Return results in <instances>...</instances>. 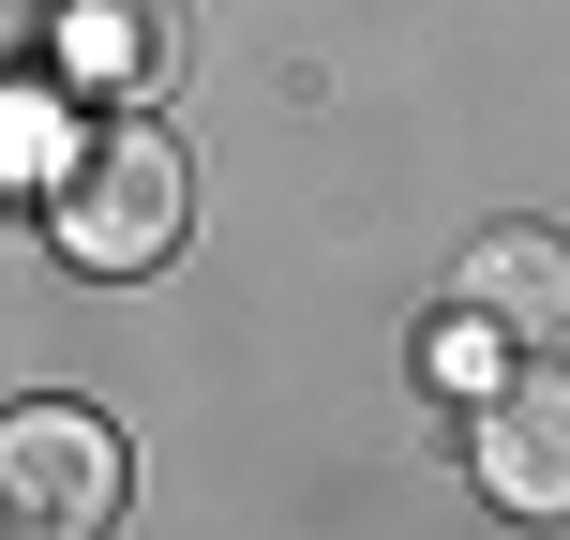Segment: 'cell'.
I'll return each instance as SVG.
<instances>
[{"label":"cell","mask_w":570,"mask_h":540,"mask_svg":"<svg viewBox=\"0 0 570 540\" xmlns=\"http://www.w3.org/2000/svg\"><path fill=\"white\" fill-rule=\"evenodd\" d=\"M465 465H481V495L511 526H570V375L556 361H511L481 391V421H465Z\"/></svg>","instance_id":"obj_3"},{"label":"cell","mask_w":570,"mask_h":540,"mask_svg":"<svg viewBox=\"0 0 570 540\" xmlns=\"http://www.w3.org/2000/svg\"><path fill=\"white\" fill-rule=\"evenodd\" d=\"M120 481H136V451L90 405H16L0 421V540H106Z\"/></svg>","instance_id":"obj_2"},{"label":"cell","mask_w":570,"mask_h":540,"mask_svg":"<svg viewBox=\"0 0 570 540\" xmlns=\"http://www.w3.org/2000/svg\"><path fill=\"white\" fill-rule=\"evenodd\" d=\"M180 226H196V166H180V136L166 120H106V136L60 166V256L76 271H166L180 256Z\"/></svg>","instance_id":"obj_1"},{"label":"cell","mask_w":570,"mask_h":540,"mask_svg":"<svg viewBox=\"0 0 570 540\" xmlns=\"http://www.w3.org/2000/svg\"><path fill=\"white\" fill-rule=\"evenodd\" d=\"M465 315H481V331H511V345L570 331V240H556V226H495V240H465Z\"/></svg>","instance_id":"obj_4"}]
</instances>
